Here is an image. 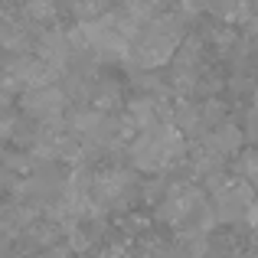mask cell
<instances>
[{"label": "cell", "instance_id": "cell-12", "mask_svg": "<svg viewBox=\"0 0 258 258\" xmlns=\"http://www.w3.org/2000/svg\"><path fill=\"white\" fill-rule=\"evenodd\" d=\"M98 258H138V248H131L127 242H111V245L101 248Z\"/></svg>", "mask_w": 258, "mask_h": 258}, {"label": "cell", "instance_id": "cell-2", "mask_svg": "<svg viewBox=\"0 0 258 258\" xmlns=\"http://www.w3.org/2000/svg\"><path fill=\"white\" fill-rule=\"evenodd\" d=\"M127 157H131L134 170L144 173H160L167 167H173L176 160L186 157V138L170 124V121H160L151 131H141L138 138L127 144Z\"/></svg>", "mask_w": 258, "mask_h": 258}, {"label": "cell", "instance_id": "cell-4", "mask_svg": "<svg viewBox=\"0 0 258 258\" xmlns=\"http://www.w3.org/2000/svg\"><path fill=\"white\" fill-rule=\"evenodd\" d=\"M206 209V193L196 183H167L164 196L157 203V219L170 229H193L200 213Z\"/></svg>", "mask_w": 258, "mask_h": 258}, {"label": "cell", "instance_id": "cell-9", "mask_svg": "<svg viewBox=\"0 0 258 258\" xmlns=\"http://www.w3.org/2000/svg\"><path fill=\"white\" fill-rule=\"evenodd\" d=\"M200 144L206 147V151H213L219 160H226V157H235V154L242 151V144H245V134H242V124L222 121V124L213 127L206 138H200Z\"/></svg>", "mask_w": 258, "mask_h": 258}, {"label": "cell", "instance_id": "cell-3", "mask_svg": "<svg viewBox=\"0 0 258 258\" xmlns=\"http://www.w3.org/2000/svg\"><path fill=\"white\" fill-rule=\"evenodd\" d=\"M138 176L124 167H101L92 170L88 183V200L98 213H131L134 200H138Z\"/></svg>", "mask_w": 258, "mask_h": 258}, {"label": "cell", "instance_id": "cell-7", "mask_svg": "<svg viewBox=\"0 0 258 258\" xmlns=\"http://www.w3.org/2000/svg\"><path fill=\"white\" fill-rule=\"evenodd\" d=\"M62 76L59 69L39 62L36 56H10V62L0 69V82L7 92H30V88H43V85H56V79Z\"/></svg>", "mask_w": 258, "mask_h": 258}, {"label": "cell", "instance_id": "cell-1", "mask_svg": "<svg viewBox=\"0 0 258 258\" xmlns=\"http://www.w3.org/2000/svg\"><path fill=\"white\" fill-rule=\"evenodd\" d=\"M183 17L173 10H164L157 20L141 30V36L131 43V52H127V62L138 66V69H157V66H167L173 59V52L180 49L183 43Z\"/></svg>", "mask_w": 258, "mask_h": 258}, {"label": "cell", "instance_id": "cell-8", "mask_svg": "<svg viewBox=\"0 0 258 258\" xmlns=\"http://www.w3.org/2000/svg\"><path fill=\"white\" fill-rule=\"evenodd\" d=\"M20 105L30 118H36L39 124H56L62 121L66 108H69V98L59 85H43V88H30V92L20 95Z\"/></svg>", "mask_w": 258, "mask_h": 258}, {"label": "cell", "instance_id": "cell-10", "mask_svg": "<svg viewBox=\"0 0 258 258\" xmlns=\"http://www.w3.org/2000/svg\"><path fill=\"white\" fill-rule=\"evenodd\" d=\"M85 98H88V108H95L101 114H111L118 105H124V88H121L118 79H92Z\"/></svg>", "mask_w": 258, "mask_h": 258}, {"label": "cell", "instance_id": "cell-11", "mask_svg": "<svg viewBox=\"0 0 258 258\" xmlns=\"http://www.w3.org/2000/svg\"><path fill=\"white\" fill-rule=\"evenodd\" d=\"M239 180H245L248 186L258 193V151H245L242 154V160H239Z\"/></svg>", "mask_w": 258, "mask_h": 258}, {"label": "cell", "instance_id": "cell-5", "mask_svg": "<svg viewBox=\"0 0 258 258\" xmlns=\"http://www.w3.org/2000/svg\"><path fill=\"white\" fill-rule=\"evenodd\" d=\"M79 33H82L88 52H95L101 62H127L131 43H127V36L118 30L111 10L95 17V20H88V23H79Z\"/></svg>", "mask_w": 258, "mask_h": 258}, {"label": "cell", "instance_id": "cell-6", "mask_svg": "<svg viewBox=\"0 0 258 258\" xmlns=\"http://www.w3.org/2000/svg\"><path fill=\"white\" fill-rule=\"evenodd\" d=\"M258 200V193L248 186L245 180H226L222 176L213 186V200H209V209H213L216 222H245L252 203Z\"/></svg>", "mask_w": 258, "mask_h": 258}]
</instances>
